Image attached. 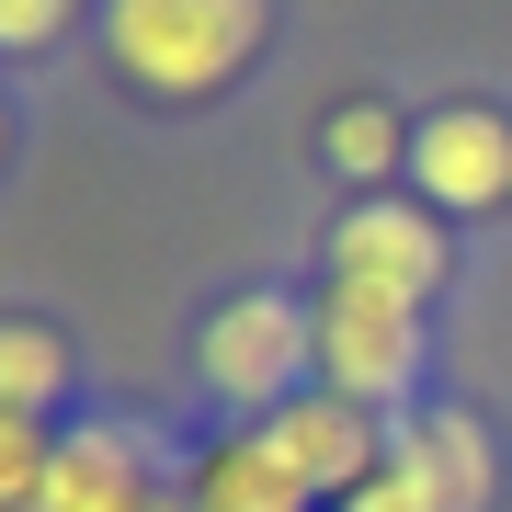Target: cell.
<instances>
[{
    "mask_svg": "<svg viewBox=\"0 0 512 512\" xmlns=\"http://www.w3.org/2000/svg\"><path fill=\"white\" fill-rule=\"evenodd\" d=\"M262 456H274L308 501H353L376 478V433H365V399H296L262 421Z\"/></svg>",
    "mask_w": 512,
    "mask_h": 512,
    "instance_id": "cell-4",
    "label": "cell"
},
{
    "mask_svg": "<svg viewBox=\"0 0 512 512\" xmlns=\"http://www.w3.org/2000/svg\"><path fill=\"white\" fill-rule=\"evenodd\" d=\"M57 387H69V353H57V330L0 319V410H46Z\"/></svg>",
    "mask_w": 512,
    "mask_h": 512,
    "instance_id": "cell-10",
    "label": "cell"
},
{
    "mask_svg": "<svg viewBox=\"0 0 512 512\" xmlns=\"http://www.w3.org/2000/svg\"><path fill=\"white\" fill-rule=\"evenodd\" d=\"M319 342V319L296 308V296H228L217 319H205V387L239 410H274L296 387V353Z\"/></svg>",
    "mask_w": 512,
    "mask_h": 512,
    "instance_id": "cell-2",
    "label": "cell"
},
{
    "mask_svg": "<svg viewBox=\"0 0 512 512\" xmlns=\"http://www.w3.org/2000/svg\"><path fill=\"white\" fill-rule=\"evenodd\" d=\"M46 467L57 444L35 433V410H0V512H46Z\"/></svg>",
    "mask_w": 512,
    "mask_h": 512,
    "instance_id": "cell-11",
    "label": "cell"
},
{
    "mask_svg": "<svg viewBox=\"0 0 512 512\" xmlns=\"http://www.w3.org/2000/svg\"><path fill=\"white\" fill-rule=\"evenodd\" d=\"M399 126H387V103H342V114H330V160H342L353 171V183H387V160H399Z\"/></svg>",
    "mask_w": 512,
    "mask_h": 512,
    "instance_id": "cell-12",
    "label": "cell"
},
{
    "mask_svg": "<svg viewBox=\"0 0 512 512\" xmlns=\"http://www.w3.org/2000/svg\"><path fill=\"white\" fill-rule=\"evenodd\" d=\"M410 171H421V194H433V205L478 217V205L512 194V126H501L490 103H456V114H433V126L410 137Z\"/></svg>",
    "mask_w": 512,
    "mask_h": 512,
    "instance_id": "cell-6",
    "label": "cell"
},
{
    "mask_svg": "<svg viewBox=\"0 0 512 512\" xmlns=\"http://www.w3.org/2000/svg\"><path fill=\"white\" fill-rule=\"evenodd\" d=\"M410 456V478L433 490V512H490V444H478V421H421V433L399 444Z\"/></svg>",
    "mask_w": 512,
    "mask_h": 512,
    "instance_id": "cell-8",
    "label": "cell"
},
{
    "mask_svg": "<svg viewBox=\"0 0 512 512\" xmlns=\"http://www.w3.org/2000/svg\"><path fill=\"white\" fill-rule=\"evenodd\" d=\"M319 365H330L342 399H399L410 365H421V319L399 308V296L330 285V308H319Z\"/></svg>",
    "mask_w": 512,
    "mask_h": 512,
    "instance_id": "cell-3",
    "label": "cell"
},
{
    "mask_svg": "<svg viewBox=\"0 0 512 512\" xmlns=\"http://www.w3.org/2000/svg\"><path fill=\"white\" fill-rule=\"evenodd\" d=\"M342 512H433V490L410 478V456H387V467H376V478H365V490H353Z\"/></svg>",
    "mask_w": 512,
    "mask_h": 512,
    "instance_id": "cell-13",
    "label": "cell"
},
{
    "mask_svg": "<svg viewBox=\"0 0 512 512\" xmlns=\"http://www.w3.org/2000/svg\"><path fill=\"white\" fill-rule=\"evenodd\" d=\"M114 69L148 92H217L251 69L262 46V0H114Z\"/></svg>",
    "mask_w": 512,
    "mask_h": 512,
    "instance_id": "cell-1",
    "label": "cell"
},
{
    "mask_svg": "<svg viewBox=\"0 0 512 512\" xmlns=\"http://www.w3.org/2000/svg\"><path fill=\"white\" fill-rule=\"evenodd\" d=\"M330 285H365V296L421 308V296L444 285V239L421 228L410 205H353V217L330 228Z\"/></svg>",
    "mask_w": 512,
    "mask_h": 512,
    "instance_id": "cell-5",
    "label": "cell"
},
{
    "mask_svg": "<svg viewBox=\"0 0 512 512\" xmlns=\"http://www.w3.org/2000/svg\"><path fill=\"white\" fill-rule=\"evenodd\" d=\"M296 501H308V490L262 456V433H251V444H217L205 478H194V512H296Z\"/></svg>",
    "mask_w": 512,
    "mask_h": 512,
    "instance_id": "cell-9",
    "label": "cell"
},
{
    "mask_svg": "<svg viewBox=\"0 0 512 512\" xmlns=\"http://www.w3.org/2000/svg\"><path fill=\"white\" fill-rule=\"evenodd\" d=\"M46 512H160V501H148L137 444H114V433H69V444H57V467H46Z\"/></svg>",
    "mask_w": 512,
    "mask_h": 512,
    "instance_id": "cell-7",
    "label": "cell"
},
{
    "mask_svg": "<svg viewBox=\"0 0 512 512\" xmlns=\"http://www.w3.org/2000/svg\"><path fill=\"white\" fill-rule=\"evenodd\" d=\"M160 512H171V501H160Z\"/></svg>",
    "mask_w": 512,
    "mask_h": 512,
    "instance_id": "cell-15",
    "label": "cell"
},
{
    "mask_svg": "<svg viewBox=\"0 0 512 512\" xmlns=\"http://www.w3.org/2000/svg\"><path fill=\"white\" fill-rule=\"evenodd\" d=\"M69 23V0H0V46H46Z\"/></svg>",
    "mask_w": 512,
    "mask_h": 512,
    "instance_id": "cell-14",
    "label": "cell"
}]
</instances>
